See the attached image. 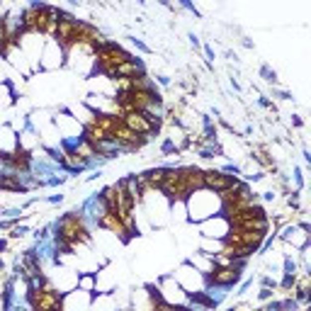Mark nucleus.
<instances>
[{
	"instance_id": "nucleus-1",
	"label": "nucleus",
	"mask_w": 311,
	"mask_h": 311,
	"mask_svg": "<svg viewBox=\"0 0 311 311\" xmlns=\"http://www.w3.org/2000/svg\"><path fill=\"white\" fill-rule=\"evenodd\" d=\"M54 226V241H64L68 245H76L78 243H88L90 241V231L88 226H85V219L80 217V214H76V212H68L64 214L61 219L56 224H51Z\"/></svg>"
},
{
	"instance_id": "nucleus-2",
	"label": "nucleus",
	"mask_w": 311,
	"mask_h": 311,
	"mask_svg": "<svg viewBox=\"0 0 311 311\" xmlns=\"http://www.w3.org/2000/svg\"><path fill=\"white\" fill-rule=\"evenodd\" d=\"M27 304L32 311H61L64 309V294L46 287L42 292H27Z\"/></svg>"
},
{
	"instance_id": "nucleus-3",
	"label": "nucleus",
	"mask_w": 311,
	"mask_h": 311,
	"mask_svg": "<svg viewBox=\"0 0 311 311\" xmlns=\"http://www.w3.org/2000/svg\"><path fill=\"white\" fill-rule=\"evenodd\" d=\"M243 277V270H236V267H214L212 272L204 275V285H217V287H233L238 285Z\"/></svg>"
},
{
	"instance_id": "nucleus-4",
	"label": "nucleus",
	"mask_w": 311,
	"mask_h": 311,
	"mask_svg": "<svg viewBox=\"0 0 311 311\" xmlns=\"http://www.w3.org/2000/svg\"><path fill=\"white\" fill-rule=\"evenodd\" d=\"M122 124H124L127 129H132L134 134H139V136H154V134L158 132V127H156L144 112H129V114H122Z\"/></svg>"
},
{
	"instance_id": "nucleus-5",
	"label": "nucleus",
	"mask_w": 311,
	"mask_h": 311,
	"mask_svg": "<svg viewBox=\"0 0 311 311\" xmlns=\"http://www.w3.org/2000/svg\"><path fill=\"white\" fill-rule=\"evenodd\" d=\"M202 182H204V190H209V192H214V195H222V192L233 187L236 180L224 175L222 170H214V168H212V170H204V173H202Z\"/></svg>"
},
{
	"instance_id": "nucleus-6",
	"label": "nucleus",
	"mask_w": 311,
	"mask_h": 311,
	"mask_svg": "<svg viewBox=\"0 0 311 311\" xmlns=\"http://www.w3.org/2000/svg\"><path fill=\"white\" fill-rule=\"evenodd\" d=\"M107 212H110V209H107V204H105V200H102L100 195L88 197V200L83 202V207H80V217H83V219H90L92 224H97Z\"/></svg>"
},
{
	"instance_id": "nucleus-7",
	"label": "nucleus",
	"mask_w": 311,
	"mask_h": 311,
	"mask_svg": "<svg viewBox=\"0 0 311 311\" xmlns=\"http://www.w3.org/2000/svg\"><path fill=\"white\" fill-rule=\"evenodd\" d=\"M180 170H182V180H185V185H187L190 195H192V192H200V190H204V182H202V173H204V170L195 168V165H182Z\"/></svg>"
},
{
	"instance_id": "nucleus-8",
	"label": "nucleus",
	"mask_w": 311,
	"mask_h": 311,
	"mask_svg": "<svg viewBox=\"0 0 311 311\" xmlns=\"http://www.w3.org/2000/svg\"><path fill=\"white\" fill-rule=\"evenodd\" d=\"M97 226L100 229H107V231H112V233H117V236H122L124 241H129V236H127V229H124V224H122V219L119 217H114V214H105L100 222H97Z\"/></svg>"
},
{
	"instance_id": "nucleus-9",
	"label": "nucleus",
	"mask_w": 311,
	"mask_h": 311,
	"mask_svg": "<svg viewBox=\"0 0 311 311\" xmlns=\"http://www.w3.org/2000/svg\"><path fill=\"white\" fill-rule=\"evenodd\" d=\"M78 285L83 289H92V275H85V277H80L78 280Z\"/></svg>"
},
{
	"instance_id": "nucleus-10",
	"label": "nucleus",
	"mask_w": 311,
	"mask_h": 311,
	"mask_svg": "<svg viewBox=\"0 0 311 311\" xmlns=\"http://www.w3.org/2000/svg\"><path fill=\"white\" fill-rule=\"evenodd\" d=\"M24 233H27V226H15V229H12V233H10V236H12V238H22Z\"/></svg>"
},
{
	"instance_id": "nucleus-11",
	"label": "nucleus",
	"mask_w": 311,
	"mask_h": 311,
	"mask_svg": "<svg viewBox=\"0 0 311 311\" xmlns=\"http://www.w3.org/2000/svg\"><path fill=\"white\" fill-rule=\"evenodd\" d=\"M270 297H272V289H267V287L260 289V299H263V302H265V299H270Z\"/></svg>"
},
{
	"instance_id": "nucleus-12",
	"label": "nucleus",
	"mask_w": 311,
	"mask_h": 311,
	"mask_svg": "<svg viewBox=\"0 0 311 311\" xmlns=\"http://www.w3.org/2000/svg\"><path fill=\"white\" fill-rule=\"evenodd\" d=\"M49 202H51V204H61V202H64V195H54V197H49Z\"/></svg>"
},
{
	"instance_id": "nucleus-13",
	"label": "nucleus",
	"mask_w": 311,
	"mask_h": 311,
	"mask_svg": "<svg viewBox=\"0 0 311 311\" xmlns=\"http://www.w3.org/2000/svg\"><path fill=\"white\" fill-rule=\"evenodd\" d=\"M229 311H236V309H229Z\"/></svg>"
}]
</instances>
